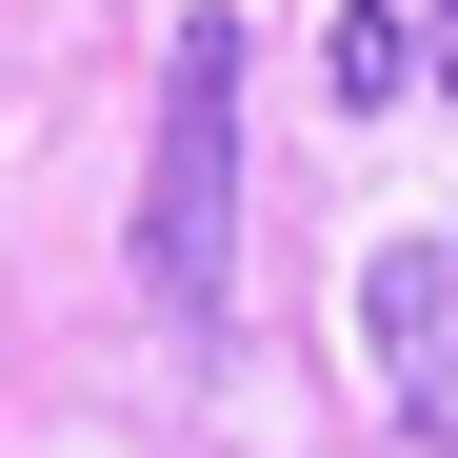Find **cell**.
Here are the masks:
<instances>
[{
  "instance_id": "obj_1",
  "label": "cell",
  "mask_w": 458,
  "mask_h": 458,
  "mask_svg": "<svg viewBox=\"0 0 458 458\" xmlns=\"http://www.w3.org/2000/svg\"><path fill=\"white\" fill-rule=\"evenodd\" d=\"M140 299H160V339L219 359L240 339V21L160 40V160H140Z\"/></svg>"
},
{
  "instance_id": "obj_2",
  "label": "cell",
  "mask_w": 458,
  "mask_h": 458,
  "mask_svg": "<svg viewBox=\"0 0 458 458\" xmlns=\"http://www.w3.org/2000/svg\"><path fill=\"white\" fill-rule=\"evenodd\" d=\"M359 339H378V378H399V419L458 458V240H378L359 259Z\"/></svg>"
},
{
  "instance_id": "obj_3",
  "label": "cell",
  "mask_w": 458,
  "mask_h": 458,
  "mask_svg": "<svg viewBox=\"0 0 458 458\" xmlns=\"http://www.w3.org/2000/svg\"><path fill=\"white\" fill-rule=\"evenodd\" d=\"M419 81V21H378V0H359V21H339V100H399Z\"/></svg>"
},
{
  "instance_id": "obj_4",
  "label": "cell",
  "mask_w": 458,
  "mask_h": 458,
  "mask_svg": "<svg viewBox=\"0 0 458 458\" xmlns=\"http://www.w3.org/2000/svg\"><path fill=\"white\" fill-rule=\"evenodd\" d=\"M419 81H438V100H458V0H438V21H419Z\"/></svg>"
}]
</instances>
